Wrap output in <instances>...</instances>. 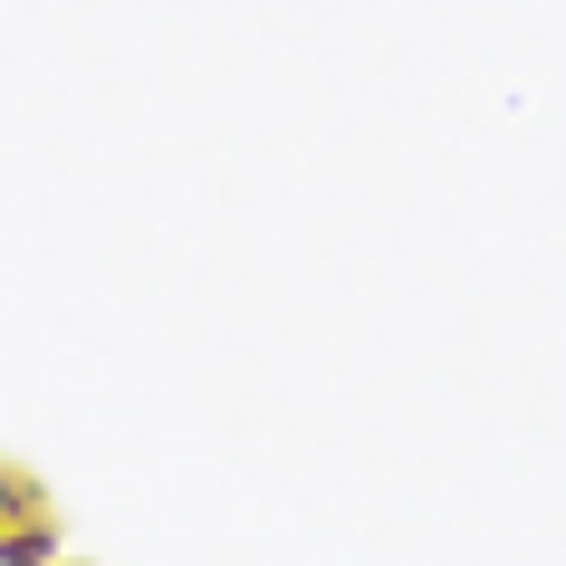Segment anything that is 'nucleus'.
Segmentation results:
<instances>
[{
  "mask_svg": "<svg viewBox=\"0 0 566 566\" xmlns=\"http://www.w3.org/2000/svg\"><path fill=\"white\" fill-rule=\"evenodd\" d=\"M49 557H67L59 509H30V518H10V528H0V566H49Z\"/></svg>",
  "mask_w": 566,
  "mask_h": 566,
  "instance_id": "nucleus-1",
  "label": "nucleus"
},
{
  "mask_svg": "<svg viewBox=\"0 0 566 566\" xmlns=\"http://www.w3.org/2000/svg\"><path fill=\"white\" fill-rule=\"evenodd\" d=\"M30 509H49L39 471H20V461H0V528H10V518H30Z\"/></svg>",
  "mask_w": 566,
  "mask_h": 566,
  "instance_id": "nucleus-2",
  "label": "nucleus"
},
{
  "mask_svg": "<svg viewBox=\"0 0 566 566\" xmlns=\"http://www.w3.org/2000/svg\"><path fill=\"white\" fill-rule=\"evenodd\" d=\"M49 566H77V557H49Z\"/></svg>",
  "mask_w": 566,
  "mask_h": 566,
  "instance_id": "nucleus-3",
  "label": "nucleus"
}]
</instances>
